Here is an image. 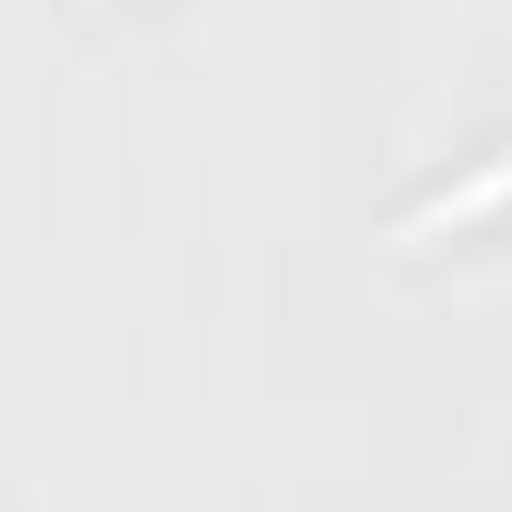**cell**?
<instances>
[{
  "instance_id": "cell-1",
  "label": "cell",
  "mask_w": 512,
  "mask_h": 512,
  "mask_svg": "<svg viewBox=\"0 0 512 512\" xmlns=\"http://www.w3.org/2000/svg\"><path fill=\"white\" fill-rule=\"evenodd\" d=\"M502 191H512V141H502L472 181H452V191H432L422 211H402V241H412V231H432V221H462V211H482V201H502Z\"/></svg>"
}]
</instances>
